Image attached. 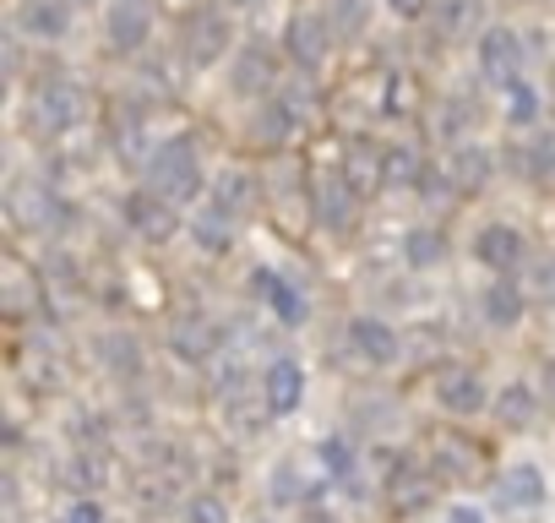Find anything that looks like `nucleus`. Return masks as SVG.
<instances>
[{
	"label": "nucleus",
	"instance_id": "nucleus-15",
	"mask_svg": "<svg viewBox=\"0 0 555 523\" xmlns=\"http://www.w3.org/2000/svg\"><path fill=\"white\" fill-rule=\"evenodd\" d=\"M218 344H223V333H218L207 317H180V322L169 328V349H175V360H185V366H202L207 355H223Z\"/></svg>",
	"mask_w": 555,
	"mask_h": 523
},
{
	"label": "nucleus",
	"instance_id": "nucleus-44",
	"mask_svg": "<svg viewBox=\"0 0 555 523\" xmlns=\"http://www.w3.org/2000/svg\"><path fill=\"white\" fill-rule=\"evenodd\" d=\"M72 7H104V0H72Z\"/></svg>",
	"mask_w": 555,
	"mask_h": 523
},
{
	"label": "nucleus",
	"instance_id": "nucleus-36",
	"mask_svg": "<svg viewBox=\"0 0 555 523\" xmlns=\"http://www.w3.org/2000/svg\"><path fill=\"white\" fill-rule=\"evenodd\" d=\"M533 295H539L544 306H555V256H539V262H533Z\"/></svg>",
	"mask_w": 555,
	"mask_h": 523
},
{
	"label": "nucleus",
	"instance_id": "nucleus-22",
	"mask_svg": "<svg viewBox=\"0 0 555 523\" xmlns=\"http://www.w3.org/2000/svg\"><path fill=\"white\" fill-rule=\"evenodd\" d=\"M512 164H517L528 180H555V131H539V137H528L522 148H512Z\"/></svg>",
	"mask_w": 555,
	"mask_h": 523
},
{
	"label": "nucleus",
	"instance_id": "nucleus-8",
	"mask_svg": "<svg viewBox=\"0 0 555 523\" xmlns=\"http://www.w3.org/2000/svg\"><path fill=\"white\" fill-rule=\"evenodd\" d=\"M120 213H126V224H131L142 240H153V245H164V240L175 234V202L158 196L153 186H147V191H131V196L120 202Z\"/></svg>",
	"mask_w": 555,
	"mask_h": 523
},
{
	"label": "nucleus",
	"instance_id": "nucleus-16",
	"mask_svg": "<svg viewBox=\"0 0 555 523\" xmlns=\"http://www.w3.org/2000/svg\"><path fill=\"white\" fill-rule=\"evenodd\" d=\"M479 311L490 328H517L528 311V295H522V284H512V273H495V284L479 295Z\"/></svg>",
	"mask_w": 555,
	"mask_h": 523
},
{
	"label": "nucleus",
	"instance_id": "nucleus-20",
	"mask_svg": "<svg viewBox=\"0 0 555 523\" xmlns=\"http://www.w3.org/2000/svg\"><path fill=\"white\" fill-rule=\"evenodd\" d=\"M72 0H23V28L34 39H66L72 34Z\"/></svg>",
	"mask_w": 555,
	"mask_h": 523
},
{
	"label": "nucleus",
	"instance_id": "nucleus-19",
	"mask_svg": "<svg viewBox=\"0 0 555 523\" xmlns=\"http://www.w3.org/2000/svg\"><path fill=\"white\" fill-rule=\"evenodd\" d=\"M447 175H452V191H485V186H490V175H495V158H490V148L463 142V148L452 153Z\"/></svg>",
	"mask_w": 555,
	"mask_h": 523
},
{
	"label": "nucleus",
	"instance_id": "nucleus-14",
	"mask_svg": "<svg viewBox=\"0 0 555 523\" xmlns=\"http://www.w3.org/2000/svg\"><path fill=\"white\" fill-rule=\"evenodd\" d=\"M354 180L349 175H322L317 180V218L333 229V234H344V229H354Z\"/></svg>",
	"mask_w": 555,
	"mask_h": 523
},
{
	"label": "nucleus",
	"instance_id": "nucleus-38",
	"mask_svg": "<svg viewBox=\"0 0 555 523\" xmlns=\"http://www.w3.org/2000/svg\"><path fill=\"white\" fill-rule=\"evenodd\" d=\"M61 523H109V518H104V507H99V501H77Z\"/></svg>",
	"mask_w": 555,
	"mask_h": 523
},
{
	"label": "nucleus",
	"instance_id": "nucleus-11",
	"mask_svg": "<svg viewBox=\"0 0 555 523\" xmlns=\"http://www.w3.org/2000/svg\"><path fill=\"white\" fill-rule=\"evenodd\" d=\"M344 344H349V355L365 360V366H392V360L403 355V339H398L387 322H376V317H354L349 333H344Z\"/></svg>",
	"mask_w": 555,
	"mask_h": 523
},
{
	"label": "nucleus",
	"instance_id": "nucleus-28",
	"mask_svg": "<svg viewBox=\"0 0 555 523\" xmlns=\"http://www.w3.org/2000/svg\"><path fill=\"white\" fill-rule=\"evenodd\" d=\"M533 409H539V398H533V387H522V382H512V387H501V398H495V414L517 431V425H528L533 420Z\"/></svg>",
	"mask_w": 555,
	"mask_h": 523
},
{
	"label": "nucleus",
	"instance_id": "nucleus-25",
	"mask_svg": "<svg viewBox=\"0 0 555 523\" xmlns=\"http://www.w3.org/2000/svg\"><path fill=\"white\" fill-rule=\"evenodd\" d=\"M327 23H333V34H338V44L344 39H360L365 28H371V0H327Z\"/></svg>",
	"mask_w": 555,
	"mask_h": 523
},
{
	"label": "nucleus",
	"instance_id": "nucleus-35",
	"mask_svg": "<svg viewBox=\"0 0 555 523\" xmlns=\"http://www.w3.org/2000/svg\"><path fill=\"white\" fill-rule=\"evenodd\" d=\"M436 12H441V28L447 34H463L474 23V0H436Z\"/></svg>",
	"mask_w": 555,
	"mask_h": 523
},
{
	"label": "nucleus",
	"instance_id": "nucleus-42",
	"mask_svg": "<svg viewBox=\"0 0 555 523\" xmlns=\"http://www.w3.org/2000/svg\"><path fill=\"white\" fill-rule=\"evenodd\" d=\"M544 393H550V409H555V366L544 371Z\"/></svg>",
	"mask_w": 555,
	"mask_h": 523
},
{
	"label": "nucleus",
	"instance_id": "nucleus-7",
	"mask_svg": "<svg viewBox=\"0 0 555 523\" xmlns=\"http://www.w3.org/2000/svg\"><path fill=\"white\" fill-rule=\"evenodd\" d=\"M153 0H104V34L115 50H142L153 39Z\"/></svg>",
	"mask_w": 555,
	"mask_h": 523
},
{
	"label": "nucleus",
	"instance_id": "nucleus-10",
	"mask_svg": "<svg viewBox=\"0 0 555 523\" xmlns=\"http://www.w3.org/2000/svg\"><path fill=\"white\" fill-rule=\"evenodd\" d=\"M522 256H528V240H522L512 224H485V229L474 234V262H479V268H490V273L522 268Z\"/></svg>",
	"mask_w": 555,
	"mask_h": 523
},
{
	"label": "nucleus",
	"instance_id": "nucleus-2",
	"mask_svg": "<svg viewBox=\"0 0 555 523\" xmlns=\"http://www.w3.org/2000/svg\"><path fill=\"white\" fill-rule=\"evenodd\" d=\"M34 120H39V131H50V137L77 131V126L88 120V93H82V82H72V77H44V82L34 88Z\"/></svg>",
	"mask_w": 555,
	"mask_h": 523
},
{
	"label": "nucleus",
	"instance_id": "nucleus-33",
	"mask_svg": "<svg viewBox=\"0 0 555 523\" xmlns=\"http://www.w3.org/2000/svg\"><path fill=\"white\" fill-rule=\"evenodd\" d=\"M322 458H327V469H333V480H338V485H349V480H354V447H349L344 436H327V442H322Z\"/></svg>",
	"mask_w": 555,
	"mask_h": 523
},
{
	"label": "nucleus",
	"instance_id": "nucleus-21",
	"mask_svg": "<svg viewBox=\"0 0 555 523\" xmlns=\"http://www.w3.org/2000/svg\"><path fill=\"white\" fill-rule=\"evenodd\" d=\"M495 490H501L506 507H528V512H533V507L544 501V474H539V463H512Z\"/></svg>",
	"mask_w": 555,
	"mask_h": 523
},
{
	"label": "nucleus",
	"instance_id": "nucleus-32",
	"mask_svg": "<svg viewBox=\"0 0 555 523\" xmlns=\"http://www.w3.org/2000/svg\"><path fill=\"white\" fill-rule=\"evenodd\" d=\"M212 196H218L223 207L245 213V207H250V180H245L240 169H223V175H218V191H212Z\"/></svg>",
	"mask_w": 555,
	"mask_h": 523
},
{
	"label": "nucleus",
	"instance_id": "nucleus-27",
	"mask_svg": "<svg viewBox=\"0 0 555 523\" xmlns=\"http://www.w3.org/2000/svg\"><path fill=\"white\" fill-rule=\"evenodd\" d=\"M430 485H436V480H430V474H420L414 463H398V480H387L392 507H403V512H409V507H420V501L430 496Z\"/></svg>",
	"mask_w": 555,
	"mask_h": 523
},
{
	"label": "nucleus",
	"instance_id": "nucleus-43",
	"mask_svg": "<svg viewBox=\"0 0 555 523\" xmlns=\"http://www.w3.org/2000/svg\"><path fill=\"white\" fill-rule=\"evenodd\" d=\"M234 7H240V12H256V7H267V0H234Z\"/></svg>",
	"mask_w": 555,
	"mask_h": 523
},
{
	"label": "nucleus",
	"instance_id": "nucleus-26",
	"mask_svg": "<svg viewBox=\"0 0 555 523\" xmlns=\"http://www.w3.org/2000/svg\"><path fill=\"white\" fill-rule=\"evenodd\" d=\"M447 256V240L436 234V229H409V240H403V262H409V268H436V262Z\"/></svg>",
	"mask_w": 555,
	"mask_h": 523
},
{
	"label": "nucleus",
	"instance_id": "nucleus-6",
	"mask_svg": "<svg viewBox=\"0 0 555 523\" xmlns=\"http://www.w3.org/2000/svg\"><path fill=\"white\" fill-rule=\"evenodd\" d=\"M474 55H479V77L495 82V88H506L512 77H522V39L512 28H501V23L479 34Z\"/></svg>",
	"mask_w": 555,
	"mask_h": 523
},
{
	"label": "nucleus",
	"instance_id": "nucleus-30",
	"mask_svg": "<svg viewBox=\"0 0 555 523\" xmlns=\"http://www.w3.org/2000/svg\"><path fill=\"white\" fill-rule=\"evenodd\" d=\"M414 175H420V158H414L409 148H387V153H382V186L403 191V186H414Z\"/></svg>",
	"mask_w": 555,
	"mask_h": 523
},
{
	"label": "nucleus",
	"instance_id": "nucleus-4",
	"mask_svg": "<svg viewBox=\"0 0 555 523\" xmlns=\"http://www.w3.org/2000/svg\"><path fill=\"white\" fill-rule=\"evenodd\" d=\"M229 50H234V23H229L218 7L191 12V23L180 28V55H185V66L207 72V66H218Z\"/></svg>",
	"mask_w": 555,
	"mask_h": 523
},
{
	"label": "nucleus",
	"instance_id": "nucleus-5",
	"mask_svg": "<svg viewBox=\"0 0 555 523\" xmlns=\"http://www.w3.org/2000/svg\"><path fill=\"white\" fill-rule=\"evenodd\" d=\"M333 44H338V34H333L327 12H300V17L289 23V61H295L300 72H322L327 55H333Z\"/></svg>",
	"mask_w": 555,
	"mask_h": 523
},
{
	"label": "nucleus",
	"instance_id": "nucleus-18",
	"mask_svg": "<svg viewBox=\"0 0 555 523\" xmlns=\"http://www.w3.org/2000/svg\"><path fill=\"white\" fill-rule=\"evenodd\" d=\"M234 224H240V213L212 196V202L191 218V240H196L202 251H229V245H234Z\"/></svg>",
	"mask_w": 555,
	"mask_h": 523
},
{
	"label": "nucleus",
	"instance_id": "nucleus-24",
	"mask_svg": "<svg viewBox=\"0 0 555 523\" xmlns=\"http://www.w3.org/2000/svg\"><path fill=\"white\" fill-rule=\"evenodd\" d=\"M99 360L126 382V377H137V371H142V344H137L131 333H104V339H99Z\"/></svg>",
	"mask_w": 555,
	"mask_h": 523
},
{
	"label": "nucleus",
	"instance_id": "nucleus-17",
	"mask_svg": "<svg viewBox=\"0 0 555 523\" xmlns=\"http://www.w3.org/2000/svg\"><path fill=\"white\" fill-rule=\"evenodd\" d=\"M278 88V66H272V55L261 50V44H245L240 55H234V93H245V99H267Z\"/></svg>",
	"mask_w": 555,
	"mask_h": 523
},
{
	"label": "nucleus",
	"instance_id": "nucleus-12",
	"mask_svg": "<svg viewBox=\"0 0 555 523\" xmlns=\"http://www.w3.org/2000/svg\"><path fill=\"white\" fill-rule=\"evenodd\" d=\"M436 404L447 409V414H479L485 404H490V393H485V377L479 371H468V366H452V371H441L436 377Z\"/></svg>",
	"mask_w": 555,
	"mask_h": 523
},
{
	"label": "nucleus",
	"instance_id": "nucleus-37",
	"mask_svg": "<svg viewBox=\"0 0 555 523\" xmlns=\"http://www.w3.org/2000/svg\"><path fill=\"white\" fill-rule=\"evenodd\" d=\"M185 518H191V523H229V507H223L218 496H196Z\"/></svg>",
	"mask_w": 555,
	"mask_h": 523
},
{
	"label": "nucleus",
	"instance_id": "nucleus-29",
	"mask_svg": "<svg viewBox=\"0 0 555 523\" xmlns=\"http://www.w3.org/2000/svg\"><path fill=\"white\" fill-rule=\"evenodd\" d=\"M501 93H506V120H512V126H528V120L539 115V93H533L528 77H512Z\"/></svg>",
	"mask_w": 555,
	"mask_h": 523
},
{
	"label": "nucleus",
	"instance_id": "nucleus-41",
	"mask_svg": "<svg viewBox=\"0 0 555 523\" xmlns=\"http://www.w3.org/2000/svg\"><path fill=\"white\" fill-rule=\"evenodd\" d=\"M306 523H338V518H333L327 507H306Z\"/></svg>",
	"mask_w": 555,
	"mask_h": 523
},
{
	"label": "nucleus",
	"instance_id": "nucleus-34",
	"mask_svg": "<svg viewBox=\"0 0 555 523\" xmlns=\"http://www.w3.org/2000/svg\"><path fill=\"white\" fill-rule=\"evenodd\" d=\"M272 496L278 501H300V463L295 458H284V463L272 469Z\"/></svg>",
	"mask_w": 555,
	"mask_h": 523
},
{
	"label": "nucleus",
	"instance_id": "nucleus-13",
	"mask_svg": "<svg viewBox=\"0 0 555 523\" xmlns=\"http://www.w3.org/2000/svg\"><path fill=\"white\" fill-rule=\"evenodd\" d=\"M300 398H306V371H300L295 360H272L267 377H261V404H267V414H295Z\"/></svg>",
	"mask_w": 555,
	"mask_h": 523
},
{
	"label": "nucleus",
	"instance_id": "nucleus-3",
	"mask_svg": "<svg viewBox=\"0 0 555 523\" xmlns=\"http://www.w3.org/2000/svg\"><path fill=\"white\" fill-rule=\"evenodd\" d=\"M306 120H311V88H306V82H278V88L261 99L256 137H261V142H289L295 131H306Z\"/></svg>",
	"mask_w": 555,
	"mask_h": 523
},
{
	"label": "nucleus",
	"instance_id": "nucleus-9",
	"mask_svg": "<svg viewBox=\"0 0 555 523\" xmlns=\"http://www.w3.org/2000/svg\"><path fill=\"white\" fill-rule=\"evenodd\" d=\"M250 290H256V301H261L278 322H284V328H300V322L311 317L306 295H300L284 273H272V268H256V273H250Z\"/></svg>",
	"mask_w": 555,
	"mask_h": 523
},
{
	"label": "nucleus",
	"instance_id": "nucleus-39",
	"mask_svg": "<svg viewBox=\"0 0 555 523\" xmlns=\"http://www.w3.org/2000/svg\"><path fill=\"white\" fill-rule=\"evenodd\" d=\"M382 7H387L392 17H409V23H414V17H425L430 0H382Z\"/></svg>",
	"mask_w": 555,
	"mask_h": 523
},
{
	"label": "nucleus",
	"instance_id": "nucleus-1",
	"mask_svg": "<svg viewBox=\"0 0 555 523\" xmlns=\"http://www.w3.org/2000/svg\"><path fill=\"white\" fill-rule=\"evenodd\" d=\"M147 186H153L158 196H169L175 207H185L191 196H202V164H196V148H191L185 137L153 148V158H147Z\"/></svg>",
	"mask_w": 555,
	"mask_h": 523
},
{
	"label": "nucleus",
	"instance_id": "nucleus-40",
	"mask_svg": "<svg viewBox=\"0 0 555 523\" xmlns=\"http://www.w3.org/2000/svg\"><path fill=\"white\" fill-rule=\"evenodd\" d=\"M447 523H485V512H479V507H452Z\"/></svg>",
	"mask_w": 555,
	"mask_h": 523
},
{
	"label": "nucleus",
	"instance_id": "nucleus-23",
	"mask_svg": "<svg viewBox=\"0 0 555 523\" xmlns=\"http://www.w3.org/2000/svg\"><path fill=\"white\" fill-rule=\"evenodd\" d=\"M17 213L28 218V229H66V218H72V207L61 202V196H50V191H28V196H17Z\"/></svg>",
	"mask_w": 555,
	"mask_h": 523
},
{
	"label": "nucleus",
	"instance_id": "nucleus-31",
	"mask_svg": "<svg viewBox=\"0 0 555 523\" xmlns=\"http://www.w3.org/2000/svg\"><path fill=\"white\" fill-rule=\"evenodd\" d=\"M474 469V452L457 442H436V480H463Z\"/></svg>",
	"mask_w": 555,
	"mask_h": 523
}]
</instances>
